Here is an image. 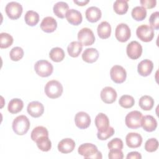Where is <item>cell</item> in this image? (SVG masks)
<instances>
[{
  "label": "cell",
  "instance_id": "cell-26",
  "mask_svg": "<svg viewBox=\"0 0 159 159\" xmlns=\"http://www.w3.org/2000/svg\"><path fill=\"white\" fill-rule=\"evenodd\" d=\"M23 107L24 102L21 99L19 98H14L9 102L7 109L11 114H17L22 111Z\"/></svg>",
  "mask_w": 159,
  "mask_h": 159
},
{
  "label": "cell",
  "instance_id": "cell-19",
  "mask_svg": "<svg viewBox=\"0 0 159 159\" xmlns=\"http://www.w3.org/2000/svg\"><path fill=\"white\" fill-rule=\"evenodd\" d=\"M75 147V141L70 138L62 139L58 144V150L62 153H69L73 151Z\"/></svg>",
  "mask_w": 159,
  "mask_h": 159
},
{
  "label": "cell",
  "instance_id": "cell-40",
  "mask_svg": "<svg viewBox=\"0 0 159 159\" xmlns=\"http://www.w3.org/2000/svg\"><path fill=\"white\" fill-rule=\"evenodd\" d=\"M124 145L122 140L119 138H114L107 143V147L109 149H120L123 148Z\"/></svg>",
  "mask_w": 159,
  "mask_h": 159
},
{
  "label": "cell",
  "instance_id": "cell-37",
  "mask_svg": "<svg viewBox=\"0 0 159 159\" xmlns=\"http://www.w3.org/2000/svg\"><path fill=\"white\" fill-rule=\"evenodd\" d=\"M24 50L20 47H15L12 48L9 53L10 58L14 61L20 60L24 56Z\"/></svg>",
  "mask_w": 159,
  "mask_h": 159
},
{
  "label": "cell",
  "instance_id": "cell-5",
  "mask_svg": "<svg viewBox=\"0 0 159 159\" xmlns=\"http://www.w3.org/2000/svg\"><path fill=\"white\" fill-rule=\"evenodd\" d=\"M142 114L138 111H133L127 114L125 118V125L127 127L135 129L141 127Z\"/></svg>",
  "mask_w": 159,
  "mask_h": 159
},
{
  "label": "cell",
  "instance_id": "cell-28",
  "mask_svg": "<svg viewBox=\"0 0 159 159\" xmlns=\"http://www.w3.org/2000/svg\"><path fill=\"white\" fill-rule=\"evenodd\" d=\"M139 104L142 109L144 111H150L153 107L154 100L151 96L145 95L140 98Z\"/></svg>",
  "mask_w": 159,
  "mask_h": 159
},
{
  "label": "cell",
  "instance_id": "cell-24",
  "mask_svg": "<svg viewBox=\"0 0 159 159\" xmlns=\"http://www.w3.org/2000/svg\"><path fill=\"white\" fill-rule=\"evenodd\" d=\"M69 10V6L68 4L63 1H59L55 4L53 7V13L58 17L63 19L66 17V12Z\"/></svg>",
  "mask_w": 159,
  "mask_h": 159
},
{
  "label": "cell",
  "instance_id": "cell-16",
  "mask_svg": "<svg viewBox=\"0 0 159 159\" xmlns=\"http://www.w3.org/2000/svg\"><path fill=\"white\" fill-rule=\"evenodd\" d=\"M57 27V20L51 16H47L43 19L40 23L41 29L47 33L54 32Z\"/></svg>",
  "mask_w": 159,
  "mask_h": 159
},
{
  "label": "cell",
  "instance_id": "cell-27",
  "mask_svg": "<svg viewBox=\"0 0 159 159\" xmlns=\"http://www.w3.org/2000/svg\"><path fill=\"white\" fill-rule=\"evenodd\" d=\"M83 50L82 44L78 41L71 42L67 47V51L69 55L71 57H78Z\"/></svg>",
  "mask_w": 159,
  "mask_h": 159
},
{
  "label": "cell",
  "instance_id": "cell-9",
  "mask_svg": "<svg viewBox=\"0 0 159 159\" xmlns=\"http://www.w3.org/2000/svg\"><path fill=\"white\" fill-rule=\"evenodd\" d=\"M111 80L116 83L120 84L125 81L127 77L125 70L120 65L113 66L110 70Z\"/></svg>",
  "mask_w": 159,
  "mask_h": 159
},
{
  "label": "cell",
  "instance_id": "cell-14",
  "mask_svg": "<svg viewBox=\"0 0 159 159\" xmlns=\"http://www.w3.org/2000/svg\"><path fill=\"white\" fill-rule=\"evenodd\" d=\"M27 112L33 117H40L44 112L43 104L39 101H32L29 103L27 107Z\"/></svg>",
  "mask_w": 159,
  "mask_h": 159
},
{
  "label": "cell",
  "instance_id": "cell-41",
  "mask_svg": "<svg viewBox=\"0 0 159 159\" xmlns=\"http://www.w3.org/2000/svg\"><path fill=\"white\" fill-rule=\"evenodd\" d=\"M149 22L152 29H159V12L158 11L153 12L149 18Z\"/></svg>",
  "mask_w": 159,
  "mask_h": 159
},
{
  "label": "cell",
  "instance_id": "cell-4",
  "mask_svg": "<svg viewBox=\"0 0 159 159\" xmlns=\"http://www.w3.org/2000/svg\"><path fill=\"white\" fill-rule=\"evenodd\" d=\"M34 70L39 76L41 77H48L53 73V67L52 63L47 60H40L35 63Z\"/></svg>",
  "mask_w": 159,
  "mask_h": 159
},
{
  "label": "cell",
  "instance_id": "cell-38",
  "mask_svg": "<svg viewBox=\"0 0 159 159\" xmlns=\"http://www.w3.org/2000/svg\"><path fill=\"white\" fill-rule=\"evenodd\" d=\"M158 148V142L155 138H151L147 140L145 144V149L147 152H153Z\"/></svg>",
  "mask_w": 159,
  "mask_h": 159
},
{
  "label": "cell",
  "instance_id": "cell-42",
  "mask_svg": "<svg viewBox=\"0 0 159 159\" xmlns=\"http://www.w3.org/2000/svg\"><path fill=\"white\" fill-rule=\"evenodd\" d=\"M108 157L110 159H122L124 155L120 149H110Z\"/></svg>",
  "mask_w": 159,
  "mask_h": 159
},
{
  "label": "cell",
  "instance_id": "cell-35",
  "mask_svg": "<svg viewBox=\"0 0 159 159\" xmlns=\"http://www.w3.org/2000/svg\"><path fill=\"white\" fill-rule=\"evenodd\" d=\"M13 37L9 34L2 32L0 34V48H7L12 45L13 43Z\"/></svg>",
  "mask_w": 159,
  "mask_h": 159
},
{
  "label": "cell",
  "instance_id": "cell-13",
  "mask_svg": "<svg viewBox=\"0 0 159 159\" xmlns=\"http://www.w3.org/2000/svg\"><path fill=\"white\" fill-rule=\"evenodd\" d=\"M100 96L104 102L106 104H112L116 101L117 94L113 88L106 86L101 90Z\"/></svg>",
  "mask_w": 159,
  "mask_h": 159
},
{
  "label": "cell",
  "instance_id": "cell-31",
  "mask_svg": "<svg viewBox=\"0 0 159 159\" xmlns=\"http://www.w3.org/2000/svg\"><path fill=\"white\" fill-rule=\"evenodd\" d=\"M113 8L117 14H124L127 12L129 8L128 1L124 0H117L114 3Z\"/></svg>",
  "mask_w": 159,
  "mask_h": 159
},
{
  "label": "cell",
  "instance_id": "cell-18",
  "mask_svg": "<svg viewBox=\"0 0 159 159\" xmlns=\"http://www.w3.org/2000/svg\"><path fill=\"white\" fill-rule=\"evenodd\" d=\"M141 126L147 132H153L157 127V121L151 115H147L142 117Z\"/></svg>",
  "mask_w": 159,
  "mask_h": 159
},
{
  "label": "cell",
  "instance_id": "cell-32",
  "mask_svg": "<svg viewBox=\"0 0 159 159\" xmlns=\"http://www.w3.org/2000/svg\"><path fill=\"white\" fill-rule=\"evenodd\" d=\"M131 15L134 20L141 21L145 19L147 16V11L142 6H136L132 9Z\"/></svg>",
  "mask_w": 159,
  "mask_h": 159
},
{
  "label": "cell",
  "instance_id": "cell-1",
  "mask_svg": "<svg viewBox=\"0 0 159 159\" xmlns=\"http://www.w3.org/2000/svg\"><path fill=\"white\" fill-rule=\"evenodd\" d=\"M78 152L80 155L83 156L84 158L101 159L102 158V153L98 151L97 147L91 143L81 144L78 147Z\"/></svg>",
  "mask_w": 159,
  "mask_h": 159
},
{
  "label": "cell",
  "instance_id": "cell-33",
  "mask_svg": "<svg viewBox=\"0 0 159 159\" xmlns=\"http://www.w3.org/2000/svg\"><path fill=\"white\" fill-rule=\"evenodd\" d=\"M35 142L37 147L43 152H48L52 148V142L48 136H43L39 138Z\"/></svg>",
  "mask_w": 159,
  "mask_h": 159
},
{
  "label": "cell",
  "instance_id": "cell-34",
  "mask_svg": "<svg viewBox=\"0 0 159 159\" xmlns=\"http://www.w3.org/2000/svg\"><path fill=\"white\" fill-rule=\"evenodd\" d=\"M43 136H48V132L47 129L43 126H37L35 127L31 132V139L36 142L39 138Z\"/></svg>",
  "mask_w": 159,
  "mask_h": 159
},
{
  "label": "cell",
  "instance_id": "cell-22",
  "mask_svg": "<svg viewBox=\"0 0 159 159\" xmlns=\"http://www.w3.org/2000/svg\"><path fill=\"white\" fill-rule=\"evenodd\" d=\"M101 11L99 8L96 6H91L88 7L86 12L85 16L86 19L90 22H96L101 17Z\"/></svg>",
  "mask_w": 159,
  "mask_h": 159
},
{
  "label": "cell",
  "instance_id": "cell-11",
  "mask_svg": "<svg viewBox=\"0 0 159 159\" xmlns=\"http://www.w3.org/2000/svg\"><path fill=\"white\" fill-rule=\"evenodd\" d=\"M126 52L130 58L132 60L138 59L142 53V47L137 41H132L127 45Z\"/></svg>",
  "mask_w": 159,
  "mask_h": 159
},
{
  "label": "cell",
  "instance_id": "cell-25",
  "mask_svg": "<svg viewBox=\"0 0 159 159\" xmlns=\"http://www.w3.org/2000/svg\"><path fill=\"white\" fill-rule=\"evenodd\" d=\"M97 32L98 36L102 39L109 38L111 34V25L107 21H102L98 25Z\"/></svg>",
  "mask_w": 159,
  "mask_h": 159
},
{
  "label": "cell",
  "instance_id": "cell-39",
  "mask_svg": "<svg viewBox=\"0 0 159 159\" xmlns=\"http://www.w3.org/2000/svg\"><path fill=\"white\" fill-rule=\"evenodd\" d=\"M114 129L113 127L109 126L108 129L104 131V132H98L97 133V137L98 139L101 140H107L108 138L111 137L114 134Z\"/></svg>",
  "mask_w": 159,
  "mask_h": 159
},
{
  "label": "cell",
  "instance_id": "cell-44",
  "mask_svg": "<svg viewBox=\"0 0 159 159\" xmlns=\"http://www.w3.org/2000/svg\"><path fill=\"white\" fill-rule=\"evenodd\" d=\"M127 159H141L142 156L137 152H131L129 153L126 157Z\"/></svg>",
  "mask_w": 159,
  "mask_h": 159
},
{
  "label": "cell",
  "instance_id": "cell-17",
  "mask_svg": "<svg viewBox=\"0 0 159 159\" xmlns=\"http://www.w3.org/2000/svg\"><path fill=\"white\" fill-rule=\"evenodd\" d=\"M153 68V62L148 59L141 61L137 66L139 74L142 76H147L152 73Z\"/></svg>",
  "mask_w": 159,
  "mask_h": 159
},
{
  "label": "cell",
  "instance_id": "cell-8",
  "mask_svg": "<svg viewBox=\"0 0 159 159\" xmlns=\"http://www.w3.org/2000/svg\"><path fill=\"white\" fill-rule=\"evenodd\" d=\"M136 35L140 40L144 42H149L154 37V30L150 26L143 24L137 27Z\"/></svg>",
  "mask_w": 159,
  "mask_h": 159
},
{
  "label": "cell",
  "instance_id": "cell-15",
  "mask_svg": "<svg viewBox=\"0 0 159 159\" xmlns=\"http://www.w3.org/2000/svg\"><path fill=\"white\" fill-rule=\"evenodd\" d=\"M125 142L129 148H138L141 145L142 143V137L138 133L130 132L126 135Z\"/></svg>",
  "mask_w": 159,
  "mask_h": 159
},
{
  "label": "cell",
  "instance_id": "cell-20",
  "mask_svg": "<svg viewBox=\"0 0 159 159\" xmlns=\"http://www.w3.org/2000/svg\"><path fill=\"white\" fill-rule=\"evenodd\" d=\"M94 122L98 132H104L109 127V118L104 113H99L96 116Z\"/></svg>",
  "mask_w": 159,
  "mask_h": 159
},
{
  "label": "cell",
  "instance_id": "cell-3",
  "mask_svg": "<svg viewBox=\"0 0 159 159\" xmlns=\"http://www.w3.org/2000/svg\"><path fill=\"white\" fill-rule=\"evenodd\" d=\"M63 90L62 84L55 80L47 82L44 88L45 94L51 99H56L61 96Z\"/></svg>",
  "mask_w": 159,
  "mask_h": 159
},
{
  "label": "cell",
  "instance_id": "cell-45",
  "mask_svg": "<svg viewBox=\"0 0 159 159\" xmlns=\"http://www.w3.org/2000/svg\"><path fill=\"white\" fill-rule=\"evenodd\" d=\"M73 2L76 4L78 6H85L87 3H88L89 2V0H86V1H73Z\"/></svg>",
  "mask_w": 159,
  "mask_h": 159
},
{
  "label": "cell",
  "instance_id": "cell-30",
  "mask_svg": "<svg viewBox=\"0 0 159 159\" xmlns=\"http://www.w3.org/2000/svg\"><path fill=\"white\" fill-rule=\"evenodd\" d=\"M24 20L25 23L30 26H35L39 21V14L34 11H28L25 14Z\"/></svg>",
  "mask_w": 159,
  "mask_h": 159
},
{
  "label": "cell",
  "instance_id": "cell-23",
  "mask_svg": "<svg viewBox=\"0 0 159 159\" xmlns=\"http://www.w3.org/2000/svg\"><path fill=\"white\" fill-rule=\"evenodd\" d=\"M99 57V52L94 48H88L84 50L82 54V59L83 61L92 63L95 62Z\"/></svg>",
  "mask_w": 159,
  "mask_h": 159
},
{
  "label": "cell",
  "instance_id": "cell-2",
  "mask_svg": "<svg viewBox=\"0 0 159 159\" xmlns=\"http://www.w3.org/2000/svg\"><path fill=\"white\" fill-rule=\"evenodd\" d=\"M30 121L27 117L24 115H20L16 117L12 122L13 131L19 135L25 134L30 128Z\"/></svg>",
  "mask_w": 159,
  "mask_h": 159
},
{
  "label": "cell",
  "instance_id": "cell-10",
  "mask_svg": "<svg viewBox=\"0 0 159 159\" xmlns=\"http://www.w3.org/2000/svg\"><path fill=\"white\" fill-rule=\"evenodd\" d=\"M130 29L126 24L120 23L117 25L115 30V36L118 41L125 42L130 39Z\"/></svg>",
  "mask_w": 159,
  "mask_h": 159
},
{
  "label": "cell",
  "instance_id": "cell-43",
  "mask_svg": "<svg viewBox=\"0 0 159 159\" xmlns=\"http://www.w3.org/2000/svg\"><path fill=\"white\" fill-rule=\"evenodd\" d=\"M140 3L145 9H152L155 7L157 1L156 0H141Z\"/></svg>",
  "mask_w": 159,
  "mask_h": 159
},
{
  "label": "cell",
  "instance_id": "cell-7",
  "mask_svg": "<svg viewBox=\"0 0 159 159\" xmlns=\"http://www.w3.org/2000/svg\"><path fill=\"white\" fill-rule=\"evenodd\" d=\"M78 40L82 45L89 46L94 43L95 37L93 32L88 27L82 28L78 33Z\"/></svg>",
  "mask_w": 159,
  "mask_h": 159
},
{
  "label": "cell",
  "instance_id": "cell-29",
  "mask_svg": "<svg viewBox=\"0 0 159 159\" xmlns=\"http://www.w3.org/2000/svg\"><path fill=\"white\" fill-rule=\"evenodd\" d=\"M65 54L63 50L60 47H54L51 49L49 53V57L55 62L61 61L65 58Z\"/></svg>",
  "mask_w": 159,
  "mask_h": 159
},
{
  "label": "cell",
  "instance_id": "cell-12",
  "mask_svg": "<svg viewBox=\"0 0 159 159\" xmlns=\"http://www.w3.org/2000/svg\"><path fill=\"white\" fill-rule=\"evenodd\" d=\"M76 125L80 129H85L91 124V117L89 115L83 111L78 112L75 117Z\"/></svg>",
  "mask_w": 159,
  "mask_h": 159
},
{
  "label": "cell",
  "instance_id": "cell-36",
  "mask_svg": "<svg viewBox=\"0 0 159 159\" xmlns=\"http://www.w3.org/2000/svg\"><path fill=\"white\" fill-rule=\"evenodd\" d=\"M119 105L125 109L132 107L135 104V100L134 98L130 95H123L119 100Z\"/></svg>",
  "mask_w": 159,
  "mask_h": 159
},
{
  "label": "cell",
  "instance_id": "cell-6",
  "mask_svg": "<svg viewBox=\"0 0 159 159\" xmlns=\"http://www.w3.org/2000/svg\"><path fill=\"white\" fill-rule=\"evenodd\" d=\"M5 11L9 18L12 20H16L21 16L23 9L20 3L11 1L7 4L5 7Z\"/></svg>",
  "mask_w": 159,
  "mask_h": 159
},
{
  "label": "cell",
  "instance_id": "cell-21",
  "mask_svg": "<svg viewBox=\"0 0 159 159\" xmlns=\"http://www.w3.org/2000/svg\"><path fill=\"white\" fill-rule=\"evenodd\" d=\"M66 18L67 21L73 25H79L81 23L83 20L81 13L74 9H71L68 11L66 14Z\"/></svg>",
  "mask_w": 159,
  "mask_h": 159
}]
</instances>
